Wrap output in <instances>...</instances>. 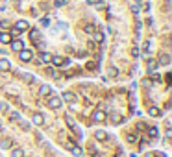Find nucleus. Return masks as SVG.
<instances>
[{"mask_svg":"<svg viewBox=\"0 0 172 157\" xmlns=\"http://www.w3.org/2000/svg\"><path fill=\"white\" fill-rule=\"evenodd\" d=\"M55 67H61V65H65V59L61 57V55H52V59H50Z\"/></svg>","mask_w":172,"mask_h":157,"instance_id":"nucleus-6","label":"nucleus"},{"mask_svg":"<svg viewBox=\"0 0 172 157\" xmlns=\"http://www.w3.org/2000/svg\"><path fill=\"white\" fill-rule=\"evenodd\" d=\"M0 43H4V44H8V43H11V35L9 33H0Z\"/></svg>","mask_w":172,"mask_h":157,"instance_id":"nucleus-10","label":"nucleus"},{"mask_svg":"<svg viewBox=\"0 0 172 157\" xmlns=\"http://www.w3.org/2000/svg\"><path fill=\"white\" fill-rule=\"evenodd\" d=\"M148 50H150V41H146L144 43V52H148Z\"/></svg>","mask_w":172,"mask_h":157,"instance_id":"nucleus-36","label":"nucleus"},{"mask_svg":"<svg viewBox=\"0 0 172 157\" xmlns=\"http://www.w3.org/2000/svg\"><path fill=\"white\" fill-rule=\"evenodd\" d=\"M21 128L22 129H30V124L28 122H21Z\"/></svg>","mask_w":172,"mask_h":157,"instance_id":"nucleus-35","label":"nucleus"},{"mask_svg":"<svg viewBox=\"0 0 172 157\" xmlns=\"http://www.w3.org/2000/svg\"><path fill=\"white\" fill-rule=\"evenodd\" d=\"M117 74H119V70L115 68V67H111V68H109V76H113V78H115Z\"/></svg>","mask_w":172,"mask_h":157,"instance_id":"nucleus-28","label":"nucleus"},{"mask_svg":"<svg viewBox=\"0 0 172 157\" xmlns=\"http://www.w3.org/2000/svg\"><path fill=\"white\" fill-rule=\"evenodd\" d=\"M150 115H152V116H159V115H161V111H159V109H154V107H152V109H150Z\"/></svg>","mask_w":172,"mask_h":157,"instance_id":"nucleus-25","label":"nucleus"},{"mask_svg":"<svg viewBox=\"0 0 172 157\" xmlns=\"http://www.w3.org/2000/svg\"><path fill=\"white\" fill-rule=\"evenodd\" d=\"M131 11H133L135 15H137V13H139V6H137V4H133V6H131Z\"/></svg>","mask_w":172,"mask_h":157,"instance_id":"nucleus-31","label":"nucleus"},{"mask_svg":"<svg viewBox=\"0 0 172 157\" xmlns=\"http://www.w3.org/2000/svg\"><path fill=\"white\" fill-rule=\"evenodd\" d=\"M15 28H17L19 32H24V30L30 28V24H28V21H19L17 24H15Z\"/></svg>","mask_w":172,"mask_h":157,"instance_id":"nucleus-5","label":"nucleus"},{"mask_svg":"<svg viewBox=\"0 0 172 157\" xmlns=\"http://www.w3.org/2000/svg\"><path fill=\"white\" fill-rule=\"evenodd\" d=\"M19 59H21V61H30V59H32V50H21V52H19Z\"/></svg>","mask_w":172,"mask_h":157,"instance_id":"nucleus-2","label":"nucleus"},{"mask_svg":"<svg viewBox=\"0 0 172 157\" xmlns=\"http://www.w3.org/2000/svg\"><path fill=\"white\" fill-rule=\"evenodd\" d=\"M65 4H67V0H55V2H54V6H55V8H63Z\"/></svg>","mask_w":172,"mask_h":157,"instance_id":"nucleus-22","label":"nucleus"},{"mask_svg":"<svg viewBox=\"0 0 172 157\" xmlns=\"http://www.w3.org/2000/svg\"><path fill=\"white\" fill-rule=\"evenodd\" d=\"M43 120H44V116H43V115H33L32 122H33L35 126H41V124H43Z\"/></svg>","mask_w":172,"mask_h":157,"instance_id":"nucleus-11","label":"nucleus"},{"mask_svg":"<svg viewBox=\"0 0 172 157\" xmlns=\"http://www.w3.org/2000/svg\"><path fill=\"white\" fill-rule=\"evenodd\" d=\"M0 28H2V30L9 28V22H8V21H2V22H0Z\"/></svg>","mask_w":172,"mask_h":157,"instance_id":"nucleus-29","label":"nucleus"},{"mask_svg":"<svg viewBox=\"0 0 172 157\" xmlns=\"http://www.w3.org/2000/svg\"><path fill=\"white\" fill-rule=\"evenodd\" d=\"M11 157H24V150L22 148H15L11 151Z\"/></svg>","mask_w":172,"mask_h":157,"instance_id":"nucleus-15","label":"nucleus"},{"mask_svg":"<svg viewBox=\"0 0 172 157\" xmlns=\"http://www.w3.org/2000/svg\"><path fill=\"white\" fill-rule=\"evenodd\" d=\"M93 118L96 120V122H102V120H105V113H104V111H94Z\"/></svg>","mask_w":172,"mask_h":157,"instance_id":"nucleus-9","label":"nucleus"},{"mask_svg":"<svg viewBox=\"0 0 172 157\" xmlns=\"http://www.w3.org/2000/svg\"><path fill=\"white\" fill-rule=\"evenodd\" d=\"M94 41H98V43H102L104 41V35L100 33V32H94Z\"/></svg>","mask_w":172,"mask_h":157,"instance_id":"nucleus-21","label":"nucleus"},{"mask_svg":"<svg viewBox=\"0 0 172 157\" xmlns=\"http://www.w3.org/2000/svg\"><path fill=\"white\" fill-rule=\"evenodd\" d=\"M105 137H107V135H105V131H96V139H100V140H104V139H105Z\"/></svg>","mask_w":172,"mask_h":157,"instance_id":"nucleus-24","label":"nucleus"},{"mask_svg":"<svg viewBox=\"0 0 172 157\" xmlns=\"http://www.w3.org/2000/svg\"><path fill=\"white\" fill-rule=\"evenodd\" d=\"M48 105L52 109H59L63 105V100H61V96H52V98L48 100Z\"/></svg>","mask_w":172,"mask_h":157,"instance_id":"nucleus-1","label":"nucleus"},{"mask_svg":"<svg viewBox=\"0 0 172 157\" xmlns=\"http://www.w3.org/2000/svg\"><path fill=\"white\" fill-rule=\"evenodd\" d=\"M148 135H150V139H155V137H159V129L157 128H150L148 129Z\"/></svg>","mask_w":172,"mask_h":157,"instance_id":"nucleus-16","label":"nucleus"},{"mask_svg":"<svg viewBox=\"0 0 172 157\" xmlns=\"http://www.w3.org/2000/svg\"><path fill=\"white\" fill-rule=\"evenodd\" d=\"M131 55H133V57H137V55H139V48H137V46L131 50Z\"/></svg>","mask_w":172,"mask_h":157,"instance_id":"nucleus-32","label":"nucleus"},{"mask_svg":"<svg viewBox=\"0 0 172 157\" xmlns=\"http://www.w3.org/2000/svg\"><path fill=\"white\" fill-rule=\"evenodd\" d=\"M0 146H2V148H4V150H8V148H11V140H9V139H4V140H2V142H0Z\"/></svg>","mask_w":172,"mask_h":157,"instance_id":"nucleus-19","label":"nucleus"},{"mask_svg":"<svg viewBox=\"0 0 172 157\" xmlns=\"http://www.w3.org/2000/svg\"><path fill=\"white\" fill-rule=\"evenodd\" d=\"M83 32H85V33H94V32H96V28H94V24H85V26H83Z\"/></svg>","mask_w":172,"mask_h":157,"instance_id":"nucleus-14","label":"nucleus"},{"mask_svg":"<svg viewBox=\"0 0 172 157\" xmlns=\"http://www.w3.org/2000/svg\"><path fill=\"white\" fill-rule=\"evenodd\" d=\"M11 68V63H9V59H0V70H9Z\"/></svg>","mask_w":172,"mask_h":157,"instance_id":"nucleus-8","label":"nucleus"},{"mask_svg":"<svg viewBox=\"0 0 172 157\" xmlns=\"http://www.w3.org/2000/svg\"><path fill=\"white\" fill-rule=\"evenodd\" d=\"M61 98H63V100H67V102H76V96H74L72 93H63Z\"/></svg>","mask_w":172,"mask_h":157,"instance_id":"nucleus-13","label":"nucleus"},{"mask_svg":"<svg viewBox=\"0 0 172 157\" xmlns=\"http://www.w3.org/2000/svg\"><path fill=\"white\" fill-rule=\"evenodd\" d=\"M22 48H24V43L21 41V39H15V41H11V50H15V52H21Z\"/></svg>","mask_w":172,"mask_h":157,"instance_id":"nucleus-3","label":"nucleus"},{"mask_svg":"<svg viewBox=\"0 0 172 157\" xmlns=\"http://www.w3.org/2000/svg\"><path fill=\"white\" fill-rule=\"evenodd\" d=\"M50 93H52L50 85H46V83H44V85H41V87H39V94H41V96H48Z\"/></svg>","mask_w":172,"mask_h":157,"instance_id":"nucleus-4","label":"nucleus"},{"mask_svg":"<svg viewBox=\"0 0 172 157\" xmlns=\"http://www.w3.org/2000/svg\"><path fill=\"white\" fill-rule=\"evenodd\" d=\"M30 37H32V39H33V41H37V37H39V39H41V33H39V30H37V28H33V30H32V32H30Z\"/></svg>","mask_w":172,"mask_h":157,"instance_id":"nucleus-17","label":"nucleus"},{"mask_svg":"<svg viewBox=\"0 0 172 157\" xmlns=\"http://www.w3.org/2000/svg\"><path fill=\"white\" fill-rule=\"evenodd\" d=\"M113 120H115V124H120V122H122V116H120V115H113Z\"/></svg>","mask_w":172,"mask_h":157,"instance_id":"nucleus-26","label":"nucleus"},{"mask_svg":"<svg viewBox=\"0 0 172 157\" xmlns=\"http://www.w3.org/2000/svg\"><path fill=\"white\" fill-rule=\"evenodd\" d=\"M159 63H161V65H169V63H170L169 54H161V55H159Z\"/></svg>","mask_w":172,"mask_h":157,"instance_id":"nucleus-12","label":"nucleus"},{"mask_svg":"<svg viewBox=\"0 0 172 157\" xmlns=\"http://www.w3.org/2000/svg\"><path fill=\"white\" fill-rule=\"evenodd\" d=\"M4 111H8V104L6 102H0V113H4Z\"/></svg>","mask_w":172,"mask_h":157,"instance_id":"nucleus-27","label":"nucleus"},{"mask_svg":"<svg viewBox=\"0 0 172 157\" xmlns=\"http://www.w3.org/2000/svg\"><path fill=\"white\" fill-rule=\"evenodd\" d=\"M8 118H9V120H19V118H21V115L13 111V113H9V115H8Z\"/></svg>","mask_w":172,"mask_h":157,"instance_id":"nucleus-20","label":"nucleus"},{"mask_svg":"<svg viewBox=\"0 0 172 157\" xmlns=\"http://www.w3.org/2000/svg\"><path fill=\"white\" fill-rule=\"evenodd\" d=\"M72 155H74V157H82V155H83L82 148H78V146H72Z\"/></svg>","mask_w":172,"mask_h":157,"instance_id":"nucleus-18","label":"nucleus"},{"mask_svg":"<svg viewBox=\"0 0 172 157\" xmlns=\"http://www.w3.org/2000/svg\"><path fill=\"white\" fill-rule=\"evenodd\" d=\"M155 68H157V65H155V61H148V70H150V72H154Z\"/></svg>","mask_w":172,"mask_h":157,"instance_id":"nucleus-23","label":"nucleus"},{"mask_svg":"<svg viewBox=\"0 0 172 157\" xmlns=\"http://www.w3.org/2000/svg\"><path fill=\"white\" fill-rule=\"evenodd\" d=\"M41 24H43V26H48V24H50V21H48V17H44V19H43V21H41Z\"/></svg>","mask_w":172,"mask_h":157,"instance_id":"nucleus-34","label":"nucleus"},{"mask_svg":"<svg viewBox=\"0 0 172 157\" xmlns=\"http://www.w3.org/2000/svg\"><path fill=\"white\" fill-rule=\"evenodd\" d=\"M50 59H52V54H48V52H41V55H39L41 63H50Z\"/></svg>","mask_w":172,"mask_h":157,"instance_id":"nucleus-7","label":"nucleus"},{"mask_svg":"<svg viewBox=\"0 0 172 157\" xmlns=\"http://www.w3.org/2000/svg\"><path fill=\"white\" fill-rule=\"evenodd\" d=\"M11 35H13V37H17V35H21V32H19L17 28H13V30H11Z\"/></svg>","mask_w":172,"mask_h":157,"instance_id":"nucleus-33","label":"nucleus"},{"mask_svg":"<svg viewBox=\"0 0 172 157\" xmlns=\"http://www.w3.org/2000/svg\"><path fill=\"white\" fill-rule=\"evenodd\" d=\"M24 80H26V82H33V76L32 74H24Z\"/></svg>","mask_w":172,"mask_h":157,"instance_id":"nucleus-30","label":"nucleus"}]
</instances>
